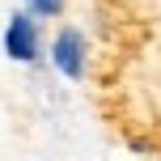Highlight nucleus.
Here are the masks:
<instances>
[{
	"label": "nucleus",
	"mask_w": 161,
	"mask_h": 161,
	"mask_svg": "<svg viewBox=\"0 0 161 161\" xmlns=\"http://www.w3.org/2000/svg\"><path fill=\"white\" fill-rule=\"evenodd\" d=\"M4 55L13 59V64H38V59H42V30H38V17H30L25 8L13 13L8 25H4Z\"/></svg>",
	"instance_id": "obj_1"
},
{
	"label": "nucleus",
	"mask_w": 161,
	"mask_h": 161,
	"mask_svg": "<svg viewBox=\"0 0 161 161\" xmlns=\"http://www.w3.org/2000/svg\"><path fill=\"white\" fill-rule=\"evenodd\" d=\"M51 64H55L68 80H85V72H89V47H85V34H80L76 25H64V30L51 38Z\"/></svg>",
	"instance_id": "obj_2"
},
{
	"label": "nucleus",
	"mask_w": 161,
	"mask_h": 161,
	"mask_svg": "<svg viewBox=\"0 0 161 161\" xmlns=\"http://www.w3.org/2000/svg\"><path fill=\"white\" fill-rule=\"evenodd\" d=\"M25 13H30V17H59V13H64V0H30Z\"/></svg>",
	"instance_id": "obj_3"
}]
</instances>
